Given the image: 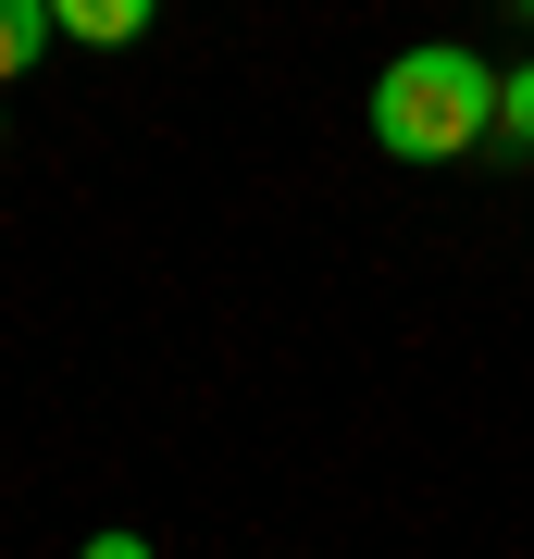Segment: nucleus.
I'll return each instance as SVG.
<instances>
[{"instance_id":"1","label":"nucleus","mask_w":534,"mask_h":559,"mask_svg":"<svg viewBox=\"0 0 534 559\" xmlns=\"http://www.w3.org/2000/svg\"><path fill=\"white\" fill-rule=\"evenodd\" d=\"M497 87H510V75H485L460 38L397 50L373 75V150L385 162H460V150H485L497 138Z\"/></svg>"},{"instance_id":"2","label":"nucleus","mask_w":534,"mask_h":559,"mask_svg":"<svg viewBox=\"0 0 534 559\" xmlns=\"http://www.w3.org/2000/svg\"><path fill=\"white\" fill-rule=\"evenodd\" d=\"M50 13H62V38H99V50L150 38V0H50Z\"/></svg>"},{"instance_id":"3","label":"nucleus","mask_w":534,"mask_h":559,"mask_svg":"<svg viewBox=\"0 0 534 559\" xmlns=\"http://www.w3.org/2000/svg\"><path fill=\"white\" fill-rule=\"evenodd\" d=\"M50 38H62V13H50V0H0V87H13Z\"/></svg>"},{"instance_id":"4","label":"nucleus","mask_w":534,"mask_h":559,"mask_svg":"<svg viewBox=\"0 0 534 559\" xmlns=\"http://www.w3.org/2000/svg\"><path fill=\"white\" fill-rule=\"evenodd\" d=\"M497 138H510V150H534V62L497 87Z\"/></svg>"},{"instance_id":"5","label":"nucleus","mask_w":534,"mask_h":559,"mask_svg":"<svg viewBox=\"0 0 534 559\" xmlns=\"http://www.w3.org/2000/svg\"><path fill=\"white\" fill-rule=\"evenodd\" d=\"M75 559H150V535H87Z\"/></svg>"}]
</instances>
